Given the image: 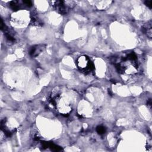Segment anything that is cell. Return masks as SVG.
<instances>
[{"label":"cell","instance_id":"cell-4","mask_svg":"<svg viewBox=\"0 0 152 152\" xmlns=\"http://www.w3.org/2000/svg\"><path fill=\"white\" fill-rule=\"evenodd\" d=\"M143 30L145 33L147 34V36L150 38L151 37V23H147L146 26L143 27Z\"/></svg>","mask_w":152,"mask_h":152},{"label":"cell","instance_id":"cell-5","mask_svg":"<svg viewBox=\"0 0 152 152\" xmlns=\"http://www.w3.org/2000/svg\"><path fill=\"white\" fill-rule=\"evenodd\" d=\"M96 131L99 134H103L105 133L106 130L105 128L102 126H98L96 129Z\"/></svg>","mask_w":152,"mask_h":152},{"label":"cell","instance_id":"cell-1","mask_svg":"<svg viewBox=\"0 0 152 152\" xmlns=\"http://www.w3.org/2000/svg\"><path fill=\"white\" fill-rule=\"evenodd\" d=\"M138 67L137 57L134 53H129L122 58L121 62L116 64L117 70L122 74H134L137 72Z\"/></svg>","mask_w":152,"mask_h":152},{"label":"cell","instance_id":"cell-2","mask_svg":"<svg viewBox=\"0 0 152 152\" xmlns=\"http://www.w3.org/2000/svg\"><path fill=\"white\" fill-rule=\"evenodd\" d=\"M76 63L79 70L84 74L89 73L94 68L93 63L90 58L86 55H82L79 57Z\"/></svg>","mask_w":152,"mask_h":152},{"label":"cell","instance_id":"cell-3","mask_svg":"<svg viewBox=\"0 0 152 152\" xmlns=\"http://www.w3.org/2000/svg\"><path fill=\"white\" fill-rule=\"evenodd\" d=\"M45 49L44 45H36L32 48L30 50V54L32 57H36L39 55Z\"/></svg>","mask_w":152,"mask_h":152},{"label":"cell","instance_id":"cell-6","mask_svg":"<svg viewBox=\"0 0 152 152\" xmlns=\"http://www.w3.org/2000/svg\"><path fill=\"white\" fill-rule=\"evenodd\" d=\"M145 4H146V6L147 7H149V8H151V6H152V1H146L145 2Z\"/></svg>","mask_w":152,"mask_h":152}]
</instances>
